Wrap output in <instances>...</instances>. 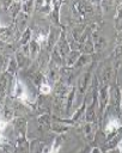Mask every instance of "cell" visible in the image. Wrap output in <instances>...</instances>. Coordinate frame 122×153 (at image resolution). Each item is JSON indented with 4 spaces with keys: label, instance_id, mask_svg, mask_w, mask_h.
Returning <instances> with one entry per match:
<instances>
[{
    "label": "cell",
    "instance_id": "cell-1",
    "mask_svg": "<svg viewBox=\"0 0 122 153\" xmlns=\"http://www.w3.org/2000/svg\"><path fill=\"white\" fill-rule=\"evenodd\" d=\"M99 85H112L117 84V72L115 71L110 57L100 63V71L97 74Z\"/></svg>",
    "mask_w": 122,
    "mask_h": 153
},
{
    "label": "cell",
    "instance_id": "cell-2",
    "mask_svg": "<svg viewBox=\"0 0 122 153\" xmlns=\"http://www.w3.org/2000/svg\"><path fill=\"white\" fill-rule=\"evenodd\" d=\"M106 110L120 117L122 116V90L118 84H112L109 86V103Z\"/></svg>",
    "mask_w": 122,
    "mask_h": 153
},
{
    "label": "cell",
    "instance_id": "cell-3",
    "mask_svg": "<svg viewBox=\"0 0 122 153\" xmlns=\"http://www.w3.org/2000/svg\"><path fill=\"white\" fill-rule=\"evenodd\" d=\"M96 66V62H92L90 65V67H87L83 74L77 79V84H75V88H77V96L80 94V97H85L90 85H91V81H92V78H93V71H94V67Z\"/></svg>",
    "mask_w": 122,
    "mask_h": 153
},
{
    "label": "cell",
    "instance_id": "cell-4",
    "mask_svg": "<svg viewBox=\"0 0 122 153\" xmlns=\"http://www.w3.org/2000/svg\"><path fill=\"white\" fill-rule=\"evenodd\" d=\"M13 129L16 133V140H24L26 139V131H28V122L26 118L23 116H17L12 121Z\"/></svg>",
    "mask_w": 122,
    "mask_h": 153
},
{
    "label": "cell",
    "instance_id": "cell-5",
    "mask_svg": "<svg viewBox=\"0 0 122 153\" xmlns=\"http://www.w3.org/2000/svg\"><path fill=\"white\" fill-rule=\"evenodd\" d=\"M60 69H61V67L50 60V62H49V65H48V68H47V72H45L44 75H45L47 82H48L51 87H54V86L60 81V76H61V75H60Z\"/></svg>",
    "mask_w": 122,
    "mask_h": 153
},
{
    "label": "cell",
    "instance_id": "cell-6",
    "mask_svg": "<svg viewBox=\"0 0 122 153\" xmlns=\"http://www.w3.org/2000/svg\"><path fill=\"white\" fill-rule=\"evenodd\" d=\"M53 50H55L61 56V59L63 60V65H65V59L71 53V47H69V43H68V41L66 38L65 29L62 30V33H61V36H60V38H59V41H57V43H56V45L54 47Z\"/></svg>",
    "mask_w": 122,
    "mask_h": 153
},
{
    "label": "cell",
    "instance_id": "cell-7",
    "mask_svg": "<svg viewBox=\"0 0 122 153\" xmlns=\"http://www.w3.org/2000/svg\"><path fill=\"white\" fill-rule=\"evenodd\" d=\"M62 30L63 29H59V27H55V26H50L49 27V33H48V38H47V42H45V45L43 47L48 53H51V50L54 49V47L56 45L61 33H62Z\"/></svg>",
    "mask_w": 122,
    "mask_h": 153
},
{
    "label": "cell",
    "instance_id": "cell-8",
    "mask_svg": "<svg viewBox=\"0 0 122 153\" xmlns=\"http://www.w3.org/2000/svg\"><path fill=\"white\" fill-rule=\"evenodd\" d=\"M81 128V133H83V136L84 139L87 141V142H93L94 141V136L99 129V126L98 123H93V122H85L83 126H80Z\"/></svg>",
    "mask_w": 122,
    "mask_h": 153
},
{
    "label": "cell",
    "instance_id": "cell-9",
    "mask_svg": "<svg viewBox=\"0 0 122 153\" xmlns=\"http://www.w3.org/2000/svg\"><path fill=\"white\" fill-rule=\"evenodd\" d=\"M62 4H63L62 1H53V10L48 14L49 20L51 23V26H55V27H59V29H65V26L60 22V7H61Z\"/></svg>",
    "mask_w": 122,
    "mask_h": 153
},
{
    "label": "cell",
    "instance_id": "cell-10",
    "mask_svg": "<svg viewBox=\"0 0 122 153\" xmlns=\"http://www.w3.org/2000/svg\"><path fill=\"white\" fill-rule=\"evenodd\" d=\"M29 18H30L29 14H26V13H24V12H20V13L14 18V20H13V24H14V27H16V31H17V35H18L19 38H20L22 33L29 27V26H28Z\"/></svg>",
    "mask_w": 122,
    "mask_h": 153
},
{
    "label": "cell",
    "instance_id": "cell-11",
    "mask_svg": "<svg viewBox=\"0 0 122 153\" xmlns=\"http://www.w3.org/2000/svg\"><path fill=\"white\" fill-rule=\"evenodd\" d=\"M2 7L5 11L8 12L11 18L14 20V18L22 12V1H7L2 2Z\"/></svg>",
    "mask_w": 122,
    "mask_h": 153
},
{
    "label": "cell",
    "instance_id": "cell-12",
    "mask_svg": "<svg viewBox=\"0 0 122 153\" xmlns=\"http://www.w3.org/2000/svg\"><path fill=\"white\" fill-rule=\"evenodd\" d=\"M110 60L116 72H118L120 67L122 66V45H116L114 51L110 55Z\"/></svg>",
    "mask_w": 122,
    "mask_h": 153
},
{
    "label": "cell",
    "instance_id": "cell-13",
    "mask_svg": "<svg viewBox=\"0 0 122 153\" xmlns=\"http://www.w3.org/2000/svg\"><path fill=\"white\" fill-rule=\"evenodd\" d=\"M91 38H92V43H93V49H94V51H102L105 47H106V41H105V38L103 37V36H100L98 32H94V33H92V36H91Z\"/></svg>",
    "mask_w": 122,
    "mask_h": 153
},
{
    "label": "cell",
    "instance_id": "cell-14",
    "mask_svg": "<svg viewBox=\"0 0 122 153\" xmlns=\"http://www.w3.org/2000/svg\"><path fill=\"white\" fill-rule=\"evenodd\" d=\"M51 122H53V116L50 114L39 115L37 118V123H38L41 130H50Z\"/></svg>",
    "mask_w": 122,
    "mask_h": 153
},
{
    "label": "cell",
    "instance_id": "cell-15",
    "mask_svg": "<svg viewBox=\"0 0 122 153\" xmlns=\"http://www.w3.org/2000/svg\"><path fill=\"white\" fill-rule=\"evenodd\" d=\"M75 97H77V88H75V85H74V86H72L71 92L68 93V97H67V100H66V106H65V115L66 116H71Z\"/></svg>",
    "mask_w": 122,
    "mask_h": 153
},
{
    "label": "cell",
    "instance_id": "cell-16",
    "mask_svg": "<svg viewBox=\"0 0 122 153\" xmlns=\"http://www.w3.org/2000/svg\"><path fill=\"white\" fill-rule=\"evenodd\" d=\"M53 10V1H37L35 2V11L42 14H49Z\"/></svg>",
    "mask_w": 122,
    "mask_h": 153
},
{
    "label": "cell",
    "instance_id": "cell-17",
    "mask_svg": "<svg viewBox=\"0 0 122 153\" xmlns=\"http://www.w3.org/2000/svg\"><path fill=\"white\" fill-rule=\"evenodd\" d=\"M28 45H29L30 59L33 61V60H36V59H37V56H38V54H39V51H41L42 47H41V44H39L38 42H36L35 39H31V41H30V43H29Z\"/></svg>",
    "mask_w": 122,
    "mask_h": 153
},
{
    "label": "cell",
    "instance_id": "cell-18",
    "mask_svg": "<svg viewBox=\"0 0 122 153\" xmlns=\"http://www.w3.org/2000/svg\"><path fill=\"white\" fill-rule=\"evenodd\" d=\"M17 71H18V65H17V61L14 57H10V61H8V65H7V68L5 71V74L10 78H16V74H17Z\"/></svg>",
    "mask_w": 122,
    "mask_h": 153
},
{
    "label": "cell",
    "instance_id": "cell-19",
    "mask_svg": "<svg viewBox=\"0 0 122 153\" xmlns=\"http://www.w3.org/2000/svg\"><path fill=\"white\" fill-rule=\"evenodd\" d=\"M68 129H69V126H68V124H65V123L57 122V121L51 122V126H50V130H51L53 133H55V134H59V135L66 133Z\"/></svg>",
    "mask_w": 122,
    "mask_h": 153
},
{
    "label": "cell",
    "instance_id": "cell-20",
    "mask_svg": "<svg viewBox=\"0 0 122 153\" xmlns=\"http://www.w3.org/2000/svg\"><path fill=\"white\" fill-rule=\"evenodd\" d=\"M115 10H116V14H115V29L120 32V31H122V2H117Z\"/></svg>",
    "mask_w": 122,
    "mask_h": 153
},
{
    "label": "cell",
    "instance_id": "cell-21",
    "mask_svg": "<svg viewBox=\"0 0 122 153\" xmlns=\"http://www.w3.org/2000/svg\"><path fill=\"white\" fill-rule=\"evenodd\" d=\"M80 55H81V53L75 51V50H71V53L68 54V56L65 59V66L63 67H73L74 63L80 57Z\"/></svg>",
    "mask_w": 122,
    "mask_h": 153
},
{
    "label": "cell",
    "instance_id": "cell-22",
    "mask_svg": "<svg viewBox=\"0 0 122 153\" xmlns=\"http://www.w3.org/2000/svg\"><path fill=\"white\" fill-rule=\"evenodd\" d=\"M31 39H32V29H31V27H28V29L22 33V36H20V38H19V47L28 45Z\"/></svg>",
    "mask_w": 122,
    "mask_h": 153
},
{
    "label": "cell",
    "instance_id": "cell-23",
    "mask_svg": "<svg viewBox=\"0 0 122 153\" xmlns=\"http://www.w3.org/2000/svg\"><path fill=\"white\" fill-rule=\"evenodd\" d=\"M43 148H44V143L41 142V140H32L30 142V149L29 153H43Z\"/></svg>",
    "mask_w": 122,
    "mask_h": 153
},
{
    "label": "cell",
    "instance_id": "cell-24",
    "mask_svg": "<svg viewBox=\"0 0 122 153\" xmlns=\"http://www.w3.org/2000/svg\"><path fill=\"white\" fill-rule=\"evenodd\" d=\"M35 10V2L32 0H29V1H23L22 2V12L31 16L32 11Z\"/></svg>",
    "mask_w": 122,
    "mask_h": 153
},
{
    "label": "cell",
    "instance_id": "cell-25",
    "mask_svg": "<svg viewBox=\"0 0 122 153\" xmlns=\"http://www.w3.org/2000/svg\"><path fill=\"white\" fill-rule=\"evenodd\" d=\"M8 61H10V57H7V56H5L0 53V74L5 73V71L7 68V65H8Z\"/></svg>",
    "mask_w": 122,
    "mask_h": 153
},
{
    "label": "cell",
    "instance_id": "cell-26",
    "mask_svg": "<svg viewBox=\"0 0 122 153\" xmlns=\"http://www.w3.org/2000/svg\"><path fill=\"white\" fill-rule=\"evenodd\" d=\"M116 45H122V31L117 32L116 35Z\"/></svg>",
    "mask_w": 122,
    "mask_h": 153
},
{
    "label": "cell",
    "instance_id": "cell-27",
    "mask_svg": "<svg viewBox=\"0 0 122 153\" xmlns=\"http://www.w3.org/2000/svg\"><path fill=\"white\" fill-rule=\"evenodd\" d=\"M102 153H120V151L117 148H112V149H106V151H102Z\"/></svg>",
    "mask_w": 122,
    "mask_h": 153
},
{
    "label": "cell",
    "instance_id": "cell-28",
    "mask_svg": "<svg viewBox=\"0 0 122 153\" xmlns=\"http://www.w3.org/2000/svg\"><path fill=\"white\" fill-rule=\"evenodd\" d=\"M90 153H102V149L99 148V147H97V146H94L91 151H90Z\"/></svg>",
    "mask_w": 122,
    "mask_h": 153
},
{
    "label": "cell",
    "instance_id": "cell-29",
    "mask_svg": "<svg viewBox=\"0 0 122 153\" xmlns=\"http://www.w3.org/2000/svg\"><path fill=\"white\" fill-rule=\"evenodd\" d=\"M116 148L120 151V153H122V139L120 140V142L117 143V146H116Z\"/></svg>",
    "mask_w": 122,
    "mask_h": 153
},
{
    "label": "cell",
    "instance_id": "cell-30",
    "mask_svg": "<svg viewBox=\"0 0 122 153\" xmlns=\"http://www.w3.org/2000/svg\"><path fill=\"white\" fill-rule=\"evenodd\" d=\"M5 153H8V152H5Z\"/></svg>",
    "mask_w": 122,
    "mask_h": 153
},
{
    "label": "cell",
    "instance_id": "cell-31",
    "mask_svg": "<svg viewBox=\"0 0 122 153\" xmlns=\"http://www.w3.org/2000/svg\"><path fill=\"white\" fill-rule=\"evenodd\" d=\"M121 90H122V88H121Z\"/></svg>",
    "mask_w": 122,
    "mask_h": 153
}]
</instances>
